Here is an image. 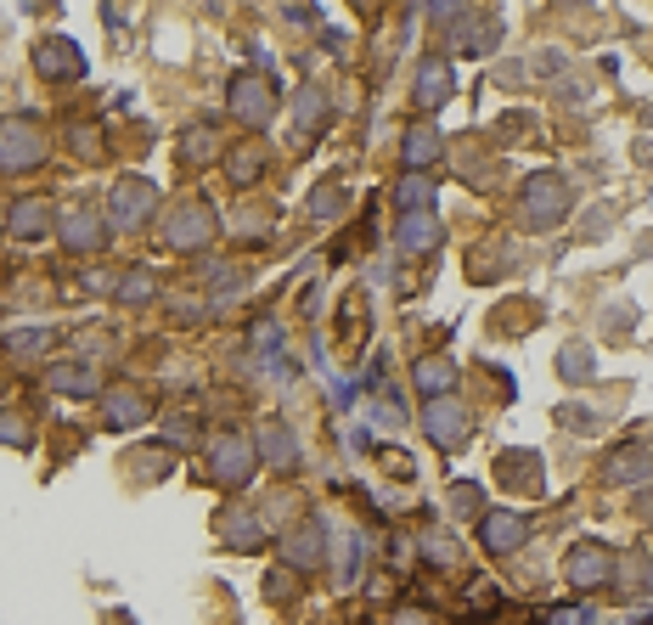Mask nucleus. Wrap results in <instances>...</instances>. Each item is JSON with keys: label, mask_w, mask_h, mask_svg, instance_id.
I'll list each match as a JSON object with an SVG mask.
<instances>
[{"label": "nucleus", "mask_w": 653, "mask_h": 625, "mask_svg": "<svg viewBox=\"0 0 653 625\" xmlns=\"http://www.w3.org/2000/svg\"><path fill=\"white\" fill-rule=\"evenodd\" d=\"M400 237H406V248H428V242H434V226H428V220H406Z\"/></svg>", "instance_id": "obj_7"}, {"label": "nucleus", "mask_w": 653, "mask_h": 625, "mask_svg": "<svg viewBox=\"0 0 653 625\" xmlns=\"http://www.w3.org/2000/svg\"><path fill=\"white\" fill-rule=\"evenodd\" d=\"M485 542L502 553V547H518L524 542V518H513V513H496L491 518V529H485Z\"/></svg>", "instance_id": "obj_4"}, {"label": "nucleus", "mask_w": 653, "mask_h": 625, "mask_svg": "<svg viewBox=\"0 0 653 625\" xmlns=\"http://www.w3.org/2000/svg\"><path fill=\"white\" fill-rule=\"evenodd\" d=\"M439 97H445V68L428 62V68H423V102H439Z\"/></svg>", "instance_id": "obj_6"}, {"label": "nucleus", "mask_w": 653, "mask_h": 625, "mask_svg": "<svg viewBox=\"0 0 653 625\" xmlns=\"http://www.w3.org/2000/svg\"><path fill=\"white\" fill-rule=\"evenodd\" d=\"M220 474H248V452H243V445H237V452H220Z\"/></svg>", "instance_id": "obj_8"}, {"label": "nucleus", "mask_w": 653, "mask_h": 625, "mask_svg": "<svg viewBox=\"0 0 653 625\" xmlns=\"http://www.w3.org/2000/svg\"><path fill=\"white\" fill-rule=\"evenodd\" d=\"M428 434H434L439 445H456V434H462V411H456L451 400H434V406H428Z\"/></svg>", "instance_id": "obj_3"}, {"label": "nucleus", "mask_w": 653, "mask_h": 625, "mask_svg": "<svg viewBox=\"0 0 653 625\" xmlns=\"http://www.w3.org/2000/svg\"><path fill=\"white\" fill-rule=\"evenodd\" d=\"M557 215H564V187H557V181H530V220L552 226Z\"/></svg>", "instance_id": "obj_2"}, {"label": "nucleus", "mask_w": 653, "mask_h": 625, "mask_svg": "<svg viewBox=\"0 0 653 625\" xmlns=\"http://www.w3.org/2000/svg\"><path fill=\"white\" fill-rule=\"evenodd\" d=\"M136 411H147V406H136V400H113V406H108V417H113V423H130Z\"/></svg>", "instance_id": "obj_9"}, {"label": "nucleus", "mask_w": 653, "mask_h": 625, "mask_svg": "<svg viewBox=\"0 0 653 625\" xmlns=\"http://www.w3.org/2000/svg\"><path fill=\"white\" fill-rule=\"evenodd\" d=\"M609 569H614V558H609L603 547L570 553V581H575V586H597V581H609Z\"/></svg>", "instance_id": "obj_1"}, {"label": "nucleus", "mask_w": 653, "mask_h": 625, "mask_svg": "<svg viewBox=\"0 0 653 625\" xmlns=\"http://www.w3.org/2000/svg\"><path fill=\"white\" fill-rule=\"evenodd\" d=\"M40 68H46V73H51V68H57V73H79V51H73V46H46V51H40Z\"/></svg>", "instance_id": "obj_5"}]
</instances>
